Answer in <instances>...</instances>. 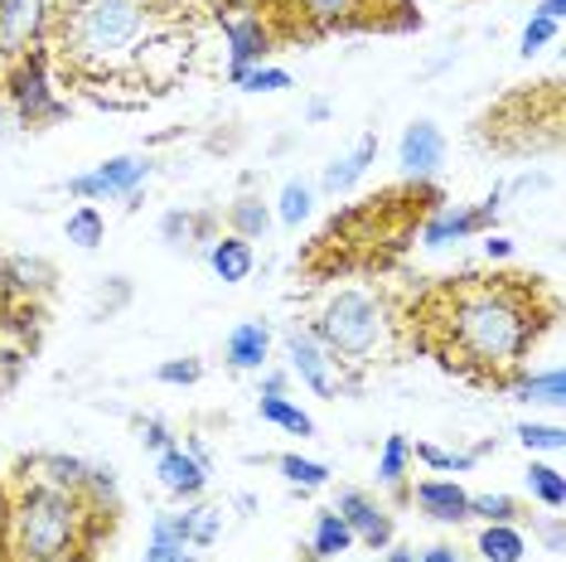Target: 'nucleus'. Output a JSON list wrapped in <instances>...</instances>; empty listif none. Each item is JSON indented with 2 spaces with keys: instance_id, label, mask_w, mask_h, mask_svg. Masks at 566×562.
I'll return each instance as SVG.
<instances>
[{
  "instance_id": "nucleus-1",
  "label": "nucleus",
  "mask_w": 566,
  "mask_h": 562,
  "mask_svg": "<svg viewBox=\"0 0 566 562\" xmlns=\"http://www.w3.org/2000/svg\"><path fill=\"white\" fill-rule=\"evenodd\" d=\"M160 24H165L160 0H69L59 10L49 49H59V59L83 83L132 79L136 49Z\"/></svg>"
},
{
  "instance_id": "nucleus-2",
  "label": "nucleus",
  "mask_w": 566,
  "mask_h": 562,
  "mask_svg": "<svg viewBox=\"0 0 566 562\" xmlns=\"http://www.w3.org/2000/svg\"><path fill=\"white\" fill-rule=\"evenodd\" d=\"M446 330L455 340V350L465 354V364L504 374V368H513L533 350L543 321H537V305L523 287L489 281V287H465L450 301Z\"/></svg>"
},
{
  "instance_id": "nucleus-3",
  "label": "nucleus",
  "mask_w": 566,
  "mask_h": 562,
  "mask_svg": "<svg viewBox=\"0 0 566 562\" xmlns=\"http://www.w3.org/2000/svg\"><path fill=\"white\" fill-rule=\"evenodd\" d=\"M93 519L97 514L73 490H54V485L34 480L10 509V548L20 562H59L73 548H83V529Z\"/></svg>"
},
{
  "instance_id": "nucleus-4",
  "label": "nucleus",
  "mask_w": 566,
  "mask_h": 562,
  "mask_svg": "<svg viewBox=\"0 0 566 562\" xmlns=\"http://www.w3.org/2000/svg\"><path fill=\"white\" fill-rule=\"evenodd\" d=\"M319 344L339 360L344 368H368L392 350V311L382 296H373L364 287H344L319 305L311 321Z\"/></svg>"
},
{
  "instance_id": "nucleus-5",
  "label": "nucleus",
  "mask_w": 566,
  "mask_h": 562,
  "mask_svg": "<svg viewBox=\"0 0 566 562\" xmlns=\"http://www.w3.org/2000/svg\"><path fill=\"white\" fill-rule=\"evenodd\" d=\"M0 93H6V107L15 112L20 126H49L69 117V102L54 93V79H49V49L10 59V69L0 73Z\"/></svg>"
},
{
  "instance_id": "nucleus-6",
  "label": "nucleus",
  "mask_w": 566,
  "mask_h": 562,
  "mask_svg": "<svg viewBox=\"0 0 566 562\" xmlns=\"http://www.w3.org/2000/svg\"><path fill=\"white\" fill-rule=\"evenodd\" d=\"M281 354H286L291 378H301L315 398H344V393H349V368L319 344V335L311 325L291 321L286 330H281Z\"/></svg>"
},
{
  "instance_id": "nucleus-7",
  "label": "nucleus",
  "mask_w": 566,
  "mask_h": 562,
  "mask_svg": "<svg viewBox=\"0 0 566 562\" xmlns=\"http://www.w3.org/2000/svg\"><path fill=\"white\" fill-rule=\"evenodd\" d=\"M150 156H136V150H122V156H107L102 165L83 175H69V195L83 204H102V199H126V209H136L140 185L150 180Z\"/></svg>"
},
{
  "instance_id": "nucleus-8",
  "label": "nucleus",
  "mask_w": 566,
  "mask_h": 562,
  "mask_svg": "<svg viewBox=\"0 0 566 562\" xmlns=\"http://www.w3.org/2000/svg\"><path fill=\"white\" fill-rule=\"evenodd\" d=\"M218 30H223V44H228V83H238L248 69L266 63L276 49L272 24L252 6H218Z\"/></svg>"
},
{
  "instance_id": "nucleus-9",
  "label": "nucleus",
  "mask_w": 566,
  "mask_h": 562,
  "mask_svg": "<svg viewBox=\"0 0 566 562\" xmlns=\"http://www.w3.org/2000/svg\"><path fill=\"white\" fill-rule=\"evenodd\" d=\"M499 214H504V189H494L480 204H431L427 223H421V248H450V242L494 233Z\"/></svg>"
},
{
  "instance_id": "nucleus-10",
  "label": "nucleus",
  "mask_w": 566,
  "mask_h": 562,
  "mask_svg": "<svg viewBox=\"0 0 566 562\" xmlns=\"http://www.w3.org/2000/svg\"><path fill=\"white\" fill-rule=\"evenodd\" d=\"M59 10V0H0V54L6 63L30 54V49H49Z\"/></svg>"
},
{
  "instance_id": "nucleus-11",
  "label": "nucleus",
  "mask_w": 566,
  "mask_h": 562,
  "mask_svg": "<svg viewBox=\"0 0 566 562\" xmlns=\"http://www.w3.org/2000/svg\"><path fill=\"white\" fill-rule=\"evenodd\" d=\"M189 54H195V40H189V30H179V24L165 20L160 30L146 34V44L136 49L132 79L146 83V87H170L175 79H185Z\"/></svg>"
},
{
  "instance_id": "nucleus-12",
  "label": "nucleus",
  "mask_w": 566,
  "mask_h": 562,
  "mask_svg": "<svg viewBox=\"0 0 566 562\" xmlns=\"http://www.w3.org/2000/svg\"><path fill=\"white\" fill-rule=\"evenodd\" d=\"M334 514H339L344 523H349L354 533V548H373V553H382L388 543H397V523H392V509L378 500L373 490H358V485H349V490L334 495Z\"/></svg>"
},
{
  "instance_id": "nucleus-13",
  "label": "nucleus",
  "mask_w": 566,
  "mask_h": 562,
  "mask_svg": "<svg viewBox=\"0 0 566 562\" xmlns=\"http://www.w3.org/2000/svg\"><path fill=\"white\" fill-rule=\"evenodd\" d=\"M446 132L436 126L431 117H417V122H407L402 126V136H397V170L407 175V180H417V185H427L441 175V165H446Z\"/></svg>"
},
{
  "instance_id": "nucleus-14",
  "label": "nucleus",
  "mask_w": 566,
  "mask_h": 562,
  "mask_svg": "<svg viewBox=\"0 0 566 562\" xmlns=\"http://www.w3.org/2000/svg\"><path fill=\"white\" fill-rule=\"evenodd\" d=\"M411 504H417L431 523H446V529H460V523H470V490L460 480H450V476L417 480V490H411Z\"/></svg>"
},
{
  "instance_id": "nucleus-15",
  "label": "nucleus",
  "mask_w": 566,
  "mask_h": 562,
  "mask_svg": "<svg viewBox=\"0 0 566 562\" xmlns=\"http://www.w3.org/2000/svg\"><path fill=\"white\" fill-rule=\"evenodd\" d=\"M373 165H378V132H364L344 156H334L325 165V175H319L315 189H325V195H349V189L364 185V175Z\"/></svg>"
},
{
  "instance_id": "nucleus-16",
  "label": "nucleus",
  "mask_w": 566,
  "mask_h": 562,
  "mask_svg": "<svg viewBox=\"0 0 566 562\" xmlns=\"http://www.w3.org/2000/svg\"><path fill=\"white\" fill-rule=\"evenodd\" d=\"M223 360L233 374H262L272 364V325L266 321H238L223 340Z\"/></svg>"
},
{
  "instance_id": "nucleus-17",
  "label": "nucleus",
  "mask_w": 566,
  "mask_h": 562,
  "mask_svg": "<svg viewBox=\"0 0 566 562\" xmlns=\"http://www.w3.org/2000/svg\"><path fill=\"white\" fill-rule=\"evenodd\" d=\"M156 480L165 495L189 504V500H203V490H209V466H199L185 446H170V451L156 456Z\"/></svg>"
},
{
  "instance_id": "nucleus-18",
  "label": "nucleus",
  "mask_w": 566,
  "mask_h": 562,
  "mask_svg": "<svg viewBox=\"0 0 566 562\" xmlns=\"http://www.w3.org/2000/svg\"><path fill=\"white\" fill-rule=\"evenodd\" d=\"M203 262H209V272L223 281V287H242L256 267V248L238 233H213L203 242Z\"/></svg>"
},
{
  "instance_id": "nucleus-19",
  "label": "nucleus",
  "mask_w": 566,
  "mask_h": 562,
  "mask_svg": "<svg viewBox=\"0 0 566 562\" xmlns=\"http://www.w3.org/2000/svg\"><path fill=\"white\" fill-rule=\"evenodd\" d=\"M213 238V214L209 209H170L160 214V242L170 252H203V242Z\"/></svg>"
},
{
  "instance_id": "nucleus-20",
  "label": "nucleus",
  "mask_w": 566,
  "mask_h": 562,
  "mask_svg": "<svg viewBox=\"0 0 566 562\" xmlns=\"http://www.w3.org/2000/svg\"><path fill=\"white\" fill-rule=\"evenodd\" d=\"M6 262V291L15 305H34L49 291V281H54V267L40 262V258H0Z\"/></svg>"
},
{
  "instance_id": "nucleus-21",
  "label": "nucleus",
  "mask_w": 566,
  "mask_h": 562,
  "mask_svg": "<svg viewBox=\"0 0 566 562\" xmlns=\"http://www.w3.org/2000/svg\"><path fill=\"white\" fill-rule=\"evenodd\" d=\"M311 30H354L368 20V0H295Z\"/></svg>"
},
{
  "instance_id": "nucleus-22",
  "label": "nucleus",
  "mask_w": 566,
  "mask_h": 562,
  "mask_svg": "<svg viewBox=\"0 0 566 562\" xmlns=\"http://www.w3.org/2000/svg\"><path fill=\"white\" fill-rule=\"evenodd\" d=\"M513 398L527 403V407H557L566 403V374L562 364H547V368H533V374H518L513 378Z\"/></svg>"
},
{
  "instance_id": "nucleus-23",
  "label": "nucleus",
  "mask_w": 566,
  "mask_h": 562,
  "mask_svg": "<svg viewBox=\"0 0 566 562\" xmlns=\"http://www.w3.org/2000/svg\"><path fill=\"white\" fill-rule=\"evenodd\" d=\"M474 553L480 562H527V533L518 523H480Z\"/></svg>"
},
{
  "instance_id": "nucleus-24",
  "label": "nucleus",
  "mask_w": 566,
  "mask_h": 562,
  "mask_svg": "<svg viewBox=\"0 0 566 562\" xmlns=\"http://www.w3.org/2000/svg\"><path fill=\"white\" fill-rule=\"evenodd\" d=\"M272 223H276L272 204H266L262 195H252V189H242V195L228 204V233H238L248 242H262L266 233H272Z\"/></svg>"
},
{
  "instance_id": "nucleus-25",
  "label": "nucleus",
  "mask_w": 566,
  "mask_h": 562,
  "mask_svg": "<svg viewBox=\"0 0 566 562\" xmlns=\"http://www.w3.org/2000/svg\"><path fill=\"white\" fill-rule=\"evenodd\" d=\"M315 204H319V189H315V180H305V175H291V180L276 189L272 214H276V223L301 228V223H311V219H315Z\"/></svg>"
},
{
  "instance_id": "nucleus-26",
  "label": "nucleus",
  "mask_w": 566,
  "mask_h": 562,
  "mask_svg": "<svg viewBox=\"0 0 566 562\" xmlns=\"http://www.w3.org/2000/svg\"><path fill=\"white\" fill-rule=\"evenodd\" d=\"M311 553L315 562H339L344 553H354V533L334 509H319L315 523H311Z\"/></svg>"
},
{
  "instance_id": "nucleus-27",
  "label": "nucleus",
  "mask_w": 566,
  "mask_h": 562,
  "mask_svg": "<svg viewBox=\"0 0 566 562\" xmlns=\"http://www.w3.org/2000/svg\"><path fill=\"white\" fill-rule=\"evenodd\" d=\"M256 417L266 422V427H276V431H286V437H315V417L305 413L301 403H291L286 393L281 398H256Z\"/></svg>"
},
{
  "instance_id": "nucleus-28",
  "label": "nucleus",
  "mask_w": 566,
  "mask_h": 562,
  "mask_svg": "<svg viewBox=\"0 0 566 562\" xmlns=\"http://www.w3.org/2000/svg\"><path fill=\"white\" fill-rule=\"evenodd\" d=\"M179 529H185L189 548H209V543H218V533H223V509L203 504V500H189L185 509H179Z\"/></svg>"
},
{
  "instance_id": "nucleus-29",
  "label": "nucleus",
  "mask_w": 566,
  "mask_h": 562,
  "mask_svg": "<svg viewBox=\"0 0 566 562\" xmlns=\"http://www.w3.org/2000/svg\"><path fill=\"white\" fill-rule=\"evenodd\" d=\"M63 238L83 252H97L102 242H107V214H102L97 204H78V209L63 219Z\"/></svg>"
},
{
  "instance_id": "nucleus-30",
  "label": "nucleus",
  "mask_w": 566,
  "mask_h": 562,
  "mask_svg": "<svg viewBox=\"0 0 566 562\" xmlns=\"http://www.w3.org/2000/svg\"><path fill=\"white\" fill-rule=\"evenodd\" d=\"M407 470H411V437L392 431V437L382 441V451H378V470H373V480H378L382 490H402Z\"/></svg>"
},
{
  "instance_id": "nucleus-31",
  "label": "nucleus",
  "mask_w": 566,
  "mask_h": 562,
  "mask_svg": "<svg viewBox=\"0 0 566 562\" xmlns=\"http://www.w3.org/2000/svg\"><path fill=\"white\" fill-rule=\"evenodd\" d=\"M276 470L286 476L291 490H301V495H315V490H325L334 470L325 461H311V456H301V451H286V456H276Z\"/></svg>"
},
{
  "instance_id": "nucleus-32",
  "label": "nucleus",
  "mask_w": 566,
  "mask_h": 562,
  "mask_svg": "<svg viewBox=\"0 0 566 562\" xmlns=\"http://www.w3.org/2000/svg\"><path fill=\"white\" fill-rule=\"evenodd\" d=\"M523 485H527V495H533L543 509H552V514H562V504H566V476L557 466H547V461H533L523 470Z\"/></svg>"
},
{
  "instance_id": "nucleus-33",
  "label": "nucleus",
  "mask_w": 566,
  "mask_h": 562,
  "mask_svg": "<svg viewBox=\"0 0 566 562\" xmlns=\"http://www.w3.org/2000/svg\"><path fill=\"white\" fill-rule=\"evenodd\" d=\"M78 500L93 509V514H102V509H117V500H122L117 470H112V466H87V476L78 485Z\"/></svg>"
},
{
  "instance_id": "nucleus-34",
  "label": "nucleus",
  "mask_w": 566,
  "mask_h": 562,
  "mask_svg": "<svg viewBox=\"0 0 566 562\" xmlns=\"http://www.w3.org/2000/svg\"><path fill=\"white\" fill-rule=\"evenodd\" d=\"M411 461H421L427 470H436V476H465V470H474L480 456L474 451H446V446H436V441H411Z\"/></svg>"
},
{
  "instance_id": "nucleus-35",
  "label": "nucleus",
  "mask_w": 566,
  "mask_h": 562,
  "mask_svg": "<svg viewBox=\"0 0 566 562\" xmlns=\"http://www.w3.org/2000/svg\"><path fill=\"white\" fill-rule=\"evenodd\" d=\"M470 519L480 523H518L523 519V504L504 490H484V495H470Z\"/></svg>"
},
{
  "instance_id": "nucleus-36",
  "label": "nucleus",
  "mask_w": 566,
  "mask_h": 562,
  "mask_svg": "<svg viewBox=\"0 0 566 562\" xmlns=\"http://www.w3.org/2000/svg\"><path fill=\"white\" fill-rule=\"evenodd\" d=\"M513 437H518L527 451H543V456H562L566 451V427L562 422H518Z\"/></svg>"
},
{
  "instance_id": "nucleus-37",
  "label": "nucleus",
  "mask_w": 566,
  "mask_h": 562,
  "mask_svg": "<svg viewBox=\"0 0 566 562\" xmlns=\"http://www.w3.org/2000/svg\"><path fill=\"white\" fill-rule=\"evenodd\" d=\"M40 480L44 485H54V490H73L78 495V485L87 476V461H78V456H40Z\"/></svg>"
},
{
  "instance_id": "nucleus-38",
  "label": "nucleus",
  "mask_w": 566,
  "mask_h": 562,
  "mask_svg": "<svg viewBox=\"0 0 566 562\" xmlns=\"http://www.w3.org/2000/svg\"><path fill=\"white\" fill-rule=\"evenodd\" d=\"M233 87H242V93H286V87H295V79H291V69H276V63H256V69L242 73Z\"/></svg>"
},
{
  "instance_id": "nucleus-39",
  "label": "nucleus",
  "mask_w": 566,
  "mask_h": 562,
  "mask_svg": "<svg viewBox=\"0 0 566 562\" xmlns=\"http://www.w3.org/2000/svg\"><path fill=\"white\" fill-rule=\"evenodd\" d=\"M199 378H203V360H195V354L156 364V383H165V388H195Z\"/></svg>"
},
{
  "instance_id": "nucleus-40",
  "label": "nucleus",
  "mask_w": 566,
  "mask_h": 562,
  "mask_svg": "<svg viewBox=\"0 0 566 562\" xmlns=\"http://www.w3.org/2000/svg\"><path fill=\"white\" fill-rule=\"evenodd\" d=\"M557 34H562V24H557V20H543V15H533V20L523 24V34H518V54H523V59L543 54L547 44H557Z\"/></svg>"
},
{
  "instance_id": "nucleus-41",
  "label": "nucleus",
  "mask_w": 566,
  "mask_h": 562,
  "mask_svg": "<svg viewBox=\"0 0 566 562\" xmlns=\"http://www.w3.org/2000/svg\"><path fill=\"white\" fill-rule=\"evenodd\" d=\"M136 431H140V446H146L150 456H160V451H170V446H179V437H175L170 427H165L160 417H146Z\"/></svg>"
},
{
  "instance_id": "nucleus-42",
  "label": "nucleus",
  "mask_w": 566,
  "mask_h": 562,
  "mask_svg": "<svg viewBox=\"0 0 566 562\" xmlns=\"http://www.w3.org/2000/svg\"><path fill=\"white\" fill-rule=\"evenodd\" d=\"M286 388H291V368H272V364H266L262 368V393H256V398H281Z\"/></svg>"
},
{
  "instance_id": "nucleus-43",
  "label": "nucleus",
  "mask_w": 566,
  "mask_h": 562,
  "mask_svg": "<svg viewBox=\"0 0 566 562\" xmlns=\"http://www.w3.org/2000/svg\"><path fill=\"white\" fill-rule=\"evenodd\" d=\"M513 252H518V248H513V238H504V233H484V258H489V262H509Z\"/></svg>"
},
{
  "instance_id": "nucleus-44",
  "label": "nucleus",
  "mask_w": 566,
  "mask_h": 562,
  "mask_svg": "<svg viewBox=\"0 0 566 562\" xmlns=\"http://www.w3.org/2000/svg\"><path fill=\"white\" fill-rule=\"evenodd\" d=\"M417 562H465V553H460L455 543H431L417 553Z\"/></svg>"
},
{
  "instance_id": "nucleus-45",
  "label": "nucleus",
  "mask_w": 566,
  "mask_h": 562,
  "mask_svg": "<svg viewBox=\"0 0 566 562\" xmlns=\"http://www.w3.org/2000/svg\"><path fill=\"white\" fill-rule=\"evenodd\" d=\"M543 543H547V553H562V548H566V539H562V514H552L543 523Z\"/></svg>"
},
{
  "instance_id": "nucleus-46",
  "label": "nucleus",
  "mask_w": 566,
  "mask_h": 562,
  "mask_svg": "<svg viewBox=\"0 0 566 562\" xmlns=\"http://www.w3.org/2000/svg\"><path fill=\"white\" fill-rule=\"evenodd\" d=\"M329 97H311V107H305V126H319V122H329Z\"/></svg>"
},
{
  "instance_id": "nucleus-47",
  "label": "nucleus",
  "mask_w": 566,
  "mask_h": 562,
  "mask_svg": "<svg viewBox=\"0 0 566 562\" xmlns=\"http://www.w3.org/2000/svg\"><path fill=\"white\" fill-rule=\"evenodd\" d=\"M533 15H543V20H557V24H562V15H566V0H537Z\"/></svg>"
},
{
  "instance_id": "nucleus-48",
  "label": "nucleus",
  "mask_w": 566,
  "mask_h": 562,
  "mask_svg": "<svg viewBox=\"0 0 566 562\" xmlns=\"http://www.w3.org/2000/svg\"><path fill=\"white\" fill-rule=\"evenodd\" d=\"M382 562H417V548H402V543H388V548H382Z\"/></svg>"
},
{
  "instance_id": "nucleus-49",
  "label": "nucleus",
  "mask_w": 566,
  "mask_h": 562,
  "mask_svg": "<svg viewBox=\"0 0 566 562\" xmlns=\"http://www.w3.org/2000/svg\"><path fill=\"white\" fill-rule=\"evenodd\" d=\"M165 562H199V548L179 543V548H170V558H165Z\"/></svg>"
},
{
  "instance_id": "nucleus-50",
  "label": "nucleus",
  "mask_w": 566,
  "mask_h": 562,
  "mask_svg": "<svg viewBox=\"0 0 566 562\" xmlns=\"http://www.w3.org/2000/svg\"><path fill=\"white\" fill-rule=\"evenodd\" d=\"M59 562H93V553H87V548H73V553L59 558Z\"/></svg>"
},
{
  "instance_id": "nucleus-51",
  "label": "nucleus",
  "mask_w": 566,
  "mask_h": 562,
  "mask_svg": "<svg viewBox=\"0 0 566 562\" xmlns=\"http://www.w3.org/2000/svg\"><path fill=\"white\" fill-rule=\"evenodd\" d=\"M10 305V291H6V262H0V311Z\"/></svg>"
},
{
  "instance_id": "nucleus-52",
  "label": "nucleus",
  "mask_w": 566,
  "mask_h": 562,
  "mask_svg": "<svg viewBox=\"0 0 566 562\" xmlns=\"http://www.w3.org/2000/svg\"><path fill=\"white\" fill-rule=\"evenodd\" d=\"M0 335H6V330H0ZM0 360H10V354H6V350H0Z\"/></svg>"
},
{
  "instance_id": "nucleus-53",
  "label": "nucleus",
  "mask_w": 566,
  "mask_h": 562,
  "mask_svg": "<svg viewBox=\"0 0 566 562\" xmlns=\"http://www.w3.org/2000/svg\"><path fill=\"white\" fill-rule=\"evenodd\" d=\"M0 73H6V54H0Z\"/></svg>"
}]
</instances>
